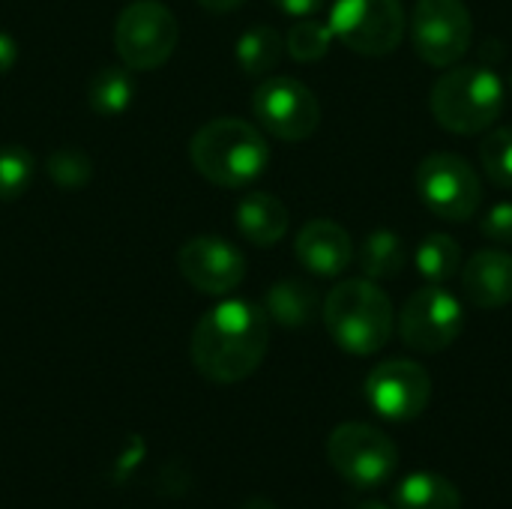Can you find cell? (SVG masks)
<instances>
[{"instance_id":"1","label":"cell","mask_w":512,"mask_h":509,"mask_svg":"<svg viewBox=\"0 0 512 509\" xmlns=\"http://www.w3.org/2000/svg\"><path fill=\"white\" fill-rule=\"evenodd\" d=\"M270 318L249 300H225L204 312L192 330L189 354L195 369L213 384L246 381L267 357Z\"/></svg>"},{"instance_id":"2","label":"cell","mask_w":512,"mask_h":509,"mask_svg":"<svg viewBox=\"0 0 512 509\" xmlns=\"http://www.w3.org/2000/svg\"><path fill=\"white\" fill-rule=\"evenodd\" d=\"M189 159L204 180L222 189H240L264 174L270 147L258 126L240 117H216L192 135Z\"/></svg>"},{"instance_id":"3","label":"cell","mask_w":512,"mask_h":509,"mask_svg":"<svg viewBox=\"0 0 512 509\" xmlns=\"http://www.w3.org/2000/svg\"><path fill=\"white\" fill-rule=\"evenodd\" d=\"M324 324L342 351L369 357L390 342L396 312L372 279H345L324 300Z\"/></svg>"},{"instance_id":"4","label":"cell","mask_w":512,"mask_h":509,"mask_svg":"<svg viewBox=\"0 0 512 509\" xmlns=\"http://www.w3.org/2000/svg\"><path fill=\"white\" fill-rule=\"evenodd\" d=\"M504 84L486 66H450L432 87L429 105L435 120L453 135L492 129L504 114Z\"/></svg>"},{"instance_id":"5","label":"cell","mask_w":512,"mask_h":509,"mask_svg":"<svg viewBox=\"0 0 512 509\" xmlns=\"http://www.w3.org/2000/svg\"><path fill=\"white\" fill-rule=\"evenodd\" d=\"M180 39L174 12L159 0L129 3L114 24V48L132 72H150L171 60Z\"/></svg>"},{"instance_id":"6","label":"cell","mask_w":512,"mask_h":509,"mask_svg":"<svg viewBox=\"0 0 512 509\" xmlns=\"http://www.w3.org/2000/svg\"><path fill=\"white\" fill-rule=\"evenodd\" d=\"M333 36L363 57H387L405 39L402 0H336L330 9Z\"/></svg>"},{"instance_id":"7","label":"cell","mask_w":512,"mask_h":509,"mask_svg":"<svg viewBox=\"0 0 512 509\" xmlns=\"http://www.w3.org/2000/svg\"><path fill=\"white\" fill-rule=\"evenodd\" d=\"M420 201L447 222H468L483 204V183L468 159L456 153H429L417 165Z\"/></svg>"},{"instance_id":"8","label":"cell","mask_w":512,"mask_h":509,"mask_svg":"<svg viewBox=\"0 0 512 509\" xmlns=\"http://www.w3.org/2000/svg\"><path fill=\"white\" fill-rule=\"evenodd\" d=\"M327 459L336 474L360 489L381 486L399 468V450L381 429L369 423H345L327 441Z\"/></svg>"},{"instance_id":"9","label":"cell","mask_w":512,"mask_h":509,"mask_svg":"<svg viewBox=\"0 0 512 509\" xmlns=\"http://www.w3.org/2000/svg\"><path fill=\"white\" fill-rule=\"evenodd\" d=\"M252 111L264 132H270L279 141H291V144L312 138L321 123L318 96L303 81L288 78V75L264 78L255 87Z\"/></svg>"},{"instance_id":"10","label":"cell","mask_w":512,"mask_h":509,"mask_svg":"<svg viewBox=\"0 0 512 509\" xmlns=\"http://www.w3.org/2000/svg\"><path fill=\"white\" fill-rule=\"evenodd\" d=\"M471 36L474 18L462 0H417L411 15V39L429 66H456L471 48Z\"/></svg>"},{"instance_id":"11","label":"cell","mask_w":512,"mask_h":509,"mask_svg":"<svg viewBox=\"0 0 512 509\" xmlns=\"http://www.w3.org/2000/svg\"><path fill=\"white\" fill-rule=\"evenodd\" d=\"M462 327H465V309L459 297H453L438 285L414 291L399 315L402 342L420 354L447 351L462 336Z\"/></svg>"},{"instance_id":"12","label":"cell","mask_w":512,"mask_h":509,"mask_svg":"<svg viewBox=\"0 0 512 509\" xmlns=\"http://www.w3.org/2000/svg\"><path fill=\"white\" fill-rule=\"evenodd\" d=\"M369 405L393 423L417 420L432 399V378L414 360H387L366 378Z\"/></svg>"},{"instance_id":"13","label":"cell","mask_w":512,"mask_h":509,"mask_svg":"<svg viewBox=\"0 0 512 509\" xmlns=\"http://www.w3.org/2000/svg\"><path fill=\"white\" fill-rule=\"evenodd\" d=\"M177 267H180V276L195 291L210 294V297L231 294L246 279L243 252L225 237H213V234L186 240L177 252Z\"/></svg>"},{"instance_id":"14","label":"cell","mask_w":512,"mask_h":509,"mask_svg":"<svg viewBox=\"0 0 512 509\" xmlns=\"http://www.w3.org/2000/svg\"><path fill=\"white\" fill-rule=\"evenodd\" d=\"M294 252H297V261L309 273L336 279L348 270V264L354 258V240L339 222L312 219L300 228V234L294 240Z\"/></svg>"},{"instance_id":"15","label":"cell","mask_w":512,"mask_h":509,"mask_svg":"<svg viewBox=\"0 0 512 509\" xmlns=\"http://www.w3.org/2000/svg\"><path fill=\"white\" fill-rule=\"evenodd\" d=\"M465 297L477 309H504L512 303V255L501 249H480L462 267Z\"/></svg>"},{"instance_id":"16","label":"cell","mask_w":512,"mask_h":509,"mask_svg":"<svg viewBox=\"0 0 512 509\" xmlns=\"http://www.w3.org/2000/svg\"><path fill=\"white\" fill-rule=\"evenodd\" d=\"M237 231L252 246H276L288 234V207L270 192H246L234 210Z\"/></svg>"},{"instance_id":"17","label":"cell","mask_w":512,"mask_h":509,"mask_svg":"<svg viewBox=\"0 0 512 509\" xmlns=\"http://www.w3.org/2000/svg\"><path fill=\"white\" fill-rule=\"evenodd\" d=\"M264 312L270 321L282 324V327H306L315 312H318V294L312 285L300 282V279H282L267 291L264 300Z\"/></svg>"},{"instance_id":"18","label":"cell","mask_w":512,"mask_h":509,"mask_svg":"<svg viewBox=\"0 0 512 509\" xmlns=\"http://www.w3.org/2000/svg\"><path fill=\"white\" fill-rule=\"evenodd\" d=\"M234 51H237V66L249 78H264L279 66L285 54V39L270 24H252L246 33H240Z\"/></svg>"},{"instance_id":"19","label":"cell","mask_w":512,"mask_h":509,"mask_svg":"<svg viewBox=\"0 0 512 509\" xmlns=\"http://www.w3.org/2000/svg\"><path fill=\"white\" fill-rule=\"evenodd\" d=\"M135 93H138V81L129 66H105L87 84V102L102 117L123 114L132 105Z\"/></svg>"},{"instance_id":"20","label":"cell","mask_w":512,"mask_h":509,"mask_svg":"<svg viewBox=\"0 0 512 509\" xmlns=\"http://www.w3.org/2000/svg\"><path fill=\"white\" fill-rule=\"evenodd\" d=\"M396 509H462V495L447 477L420 471L399 483Z\"/></svg>"},{"instance_id":"21","label":"cell","mask_w":512,"mask_h":509,"mask_svg":"<svg viewBox=\"0 0 512 509\" xmlns=\"http://www.w3.org/2000/svg\"><path fill=\"white\" fill-rule=\"evenodd\" d=\"M408 264V246L396 231H375L363 240L360 249V267L366 279H396Z\"/></svg>"},{"instance_id":"22","label":"cell","mask_w":512,"mask_h":509,"mask_svg":"<svg viewBox=\"0 0 512 509\" xmlns=\"http://www.w3.org/2000/svg\"><path fill=\"white\" fill-rule=\"evenodd\" d=\"M417 270L432 285L450 282L462 270V249L450 234H429L417 246Z\"/></svg>"},{"instance_id":"23","label":"cell","mask_w":512,"mask_h":509,"mask_svg":"<svg viewBox=\"0 0 512 509\" xmlns=\"http://www.w3.org/2000/svg\"><path fill=\"white\" fill-rule=\"evenodd\" d=\"M333 39H336V36H333L330 24L303 18V21H297V24L288 30V36H285V51H288L297 63H315V60L327 57Z\"/></svg>"},{"instance_id":"24","label":"cell","mask_w":512,"mask_h":509,"mask_svg":"<svg viewBox=\"0 0 512 509\" xmlns=\"http://www.w3.org/2000/svg\"><path fill=\"white\" fill-rule=\"evenodd\" d=\"M36 162L30 150L21 144H3L0 147V201H18L33 180Z\"/></svg>"},{"instance_id":"25","label":"cell","mask_w":512,"mask_h":509,"mask_svg":"<svg viewBox=\"0 0 512 509\" xmlns=\"http://www.w3.org/2000/svg\"><path fill=\"white\" fill-rule=\"evenodd\" d=\"M480 162L498 189H512V126H498L483 138Z\"/></svg>"},{"instance_id":"26","label":"cell","mask_w":512,"mask_h":509,"mask_svg":"<svg viewBox=\"0 0 512 509\" xmlns=\"http://www.w3.org/2000/svg\"><path fill=\"white\" fill-rule=\"evenodd\" d=\"M45 168H48V177L60 189H81L93 177V162L78 147H57V150H51Z\"/></svg>"},{"instance_id":"27","label":"cell","mask_w":512,"mask_h":509,"mask_svg":"<svg viewBox=\"0 0 512 509\" xmlns=\"http://www.w3.org/2000/svg\"><path fill=\"white\" fill-rule=\"evenodd\" d=\"M483 234L495 243H504V246H512V201H501L495 204L483 222H480Z\"/></svg>"},{"instance_id":"28","label":"cell","mask_w":512,"mask_h":509,"mask_svg":"<svg viewBox=\"0 0 512 509\" xmlns=\"http://www.w3.org/2000/svg\"><path fill=\"white\" fill-rule=\"evenodd\" d=\"M270 3H273L279 12H285V15L309 18V15H315V12H321L327 0H270Z\"/></svg>"},{"instance_id":"29","label":"cell","mask_w":512,"mask_h":509,"mask_svg":"<svg viewBox=\"0 0 512 509\" xmlns=\"http://www.w3.org/2000/svg\"><path fill=\"white\" fill-rule=\"evenodd\" d=\"M15 63H18V42L6 30H0V75H6Z\"/></svg>"},{"instance_id":"30","label":"cell","mask_w":512,"mask_h":509,"mask_svg":"<svg viewBox=\"0 0 512 509\" xmlns=\"http://www.w3.org/2000/svg\"><path fill=\"white\" fill-rule=\"evenodd\" d=\"M207 12H219V15H225V12H234V9H240L246 0H198Z\"/></svg>"},{"instance_id":"31","label":"cell","mask_w":512,"mask_h":509,"mask_svg":"<svg viewBox=\"0 0 512 509\" xmlns=\"http://www.w3.org/2000/svg\"><path fill=\"white\" fill-rule=\"evenodd\" d=\"M243 509H276L267 498H249L246 504H243Z\"/></svg>"},{"instance_id":"32","label":"cell","mask_w":512,"mask_h":509,"mask_svg":"<svg viewBox=\"0 0 512 509\" xmlns=\"http://www.w3.org/2000/svg\"><path fill=\"white\" fill-rule=\"evenodd\" d=\"M357 509H390L387 504H381V501H363Z\"/></svg>"},{"instance_id":"33","label":"cell","mask_w":512,"mask_h":509,"mask_svg":"<svg viewBox=\"0 0 512 509\" xmlns=\"http://www.w3.org/2000/svg\"><path fill=\"white\" fill-rule=\"evenodd\" d=\"M510 87H512V75H510Z\"/></svg>"}]
</instances>
